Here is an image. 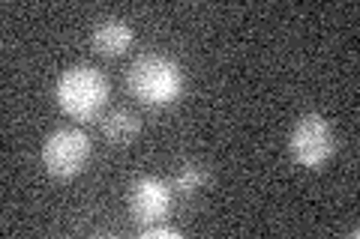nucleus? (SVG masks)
Returning a JSON list of instances; mask_svg holds the SVG:
<instances>
[{
  "mask_svg": "<svg viewBox=\"0 0 360 239\" xmlns=\"http://www.w3.org/2000/svg\"><path fill=\"white\" fill-rule=\"evenodd\" d=\"M132 96L148 108H165L184 93V69L165 54H141L129 69Z\"/></svg>",
  "mask_w": 360,
  "mask_h": 239,
  "instance_id": "f257e3e1",
  "label": "nucleus"
},
{
  "mask_svg": "<svg viewBox=\"0 0 360 239\" xmlns=\"http://www.w3.org/2000/svg\"><path fill=\"white\" fill-rule=\"evenodd\" d=\"M108 102V78L94 66H72L58 81V105L72 120H94Z\"/></svg>",
  "mask_w": 360,
  "mask_h": 239,
  "instance_id": "f03ea898",
  "label": "nucleus"
},
{
  "mask_svg": "<svg viewBox=\"0 0 360 239\" xmlns=\"http://www.w3.org/2000/svg\"><path fill=\"white\" fill-rule=\"evenodd\" d=\"M90 150L94 146H90V138L82 129H54L42 144V165L54 179H72L87 168Z\"/></svg>",
  "mask_w": 360,
  "mask_h": 239,
  "instance_id": "7ed1b4c3",
  "label": "nucleus"
},
{
  "mask_svg": "<svg viewBox=\"0 0 360 239\" xmlns=\"http://www.w3.org/2000/svg\"><path fill=\"white\" fill-rule=\"evenodd\" d=\"M288 150L291 158L303 168H321L336 150V138L330 123L321 117V114H303L295 123L288 138Z\"/></svg>",
  "mask_w": 360,
  "mask_h": 239,
  "instance_id": "20e7f679",
  "label": "nucleus"
},
{
  "mask_svg": "<svg viewBox=\"0 0 360 239\" xmlns=\"http://www.w3.org/2000/svg\"><path fill=\"white\" fill-rule=\"evenodd\" d=\"M172 186L160 177H141L129 189V215L141 227L160 224L172 210Z\"/></svg>",
  "mask_w": 360,
  "mask_h": 239,
  "instance_id": "39448f33",
  "label": "nucleus"
},
{
  "mask_svg": "<svg viewBox=\"0 0 360 239\" xmlns=\"http://www.w3.org/2000/svg\"><path fill=\"white\" fill-rule=\"evenodd\" d=\"M132 39H135L132 36V27L127 25V21H120V18H103V21H96L94 33H90V45H94V51L103 54V57H120V54H127Z\"/></svg>",
  "mask_w": 360,
  "mask_h": 239,
  "instance_id": "423d86ee",
  "label": "nucleus"
},
{
  "mask_svg": "<svg viewBox=\"0 0 360 239\" xmlns=\"http://www.w3.org/2000/svg\"><path fill=\"white\" fill-rule=\"evenodd\" d=\"M139 132H141V120L135 117L132 111H111L108 117L103 120L105 141L115 144V146H127Z\"/></svg>",
  "mask_w": 360,
  "mask_h": 239,
  "instance_id": "0eeeda50",
  "label": "nucleus"
},
{
  "mask_svg": "<svg viewBox=\"0 0 360 239\" xmlns=\"http://www.w3.org/2000/svg\"><path fill=\"white\" fill-rule=\"evenodd\" d=\"M207 183V170L201 165H184L174 177V191L180 195H195V191Z\"/></svg>",
  "mask_w": 360,
  "mask_h": 239,
  "instance_id": "6e6552de",
  "label": "nucleus"
},
{
  "mask_svg": "<svg viewBox=\"0 0 360 239\" xmlns=\"http://www.w3.org/2000/svg\"><path fill=\"white\" fill-rule=\"evenodd\" d=\"M174 236H180V233L174 227H165V224H150L141 231V239H174Z\"/></svg>",
  "mask_w": 360,
  "mask_h": 239,
  "instance_id": "1a4fd4ad",
  "label": "nucleus"
}]
</instances>
